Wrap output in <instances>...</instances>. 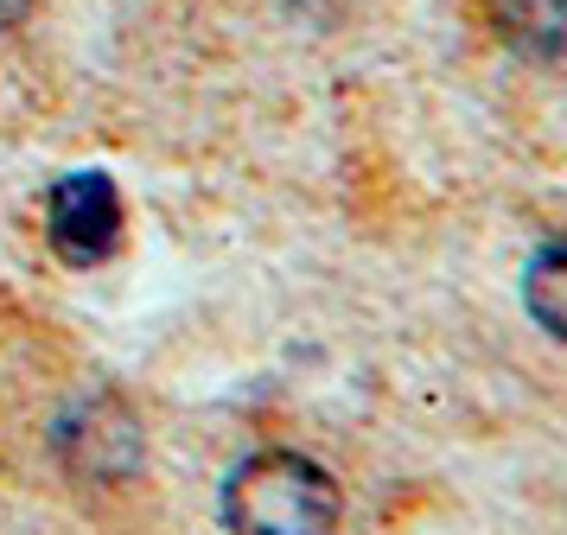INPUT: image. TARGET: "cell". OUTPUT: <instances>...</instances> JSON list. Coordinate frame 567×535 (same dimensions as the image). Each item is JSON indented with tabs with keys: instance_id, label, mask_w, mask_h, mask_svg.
<instances>
[{
	"instance_id": "1",
	"label": "cell",
	"mask_w": 567,
	"mask_h": 535,
	"mask_svg": "<svg viewBox=\"0 0 567 535\" xmlns=\"http://www.w3.org/2000/svg\"><path fill=\"white\" fill-rule=\"evenodd\" d=\"M344 516L338 479L307 453H249L224 479V529L230 535H332Z\"/></svg>"
},
{
	"instance_id": "2",
	"label": "cell",
	"mask_w": 567,
	"mask_h": 535,
	"mask_svg": "<svg viewBox=\"0 0 567 535\" xmlns=\"http://www.w3.org/2000/svg\"><path fill=\"white\" fill-rule=\"evenodd\" d=\"M45 236L71 268H96L122 243V192L109 173H64L45 192Z\"/></svg>"
},
{
	"instance_id": "3",
	"label": "cell",
	"mask_w": 567,
	"mask_h": 535,
	"mask_svg": "<svg viewBox=\"0 0 567 535\" xmlns=\"http://www.w3.org/2000/svg\"><path fill=\"white\" fill-rule=\"evenodd\" d=\"M491 25L516 58L567 64V0H491Z\"/></svg>"
},
{
	"instance_id": "4",
	"label": "cell",
	"mask_w": 567,
	"mask_h": 535,
	"mask_svg": "<svg viewBox=\"0 0 567 535\" xmlns=\"http://www.w3.org/2000/svg\"><path fill=\"white\" fill-rule=\"evenodd\" d=\"M523 306H529V319L548 338L567 344V236H555V243H542L529 255V268H523Z\"/></svg>"
}]
</instances>
